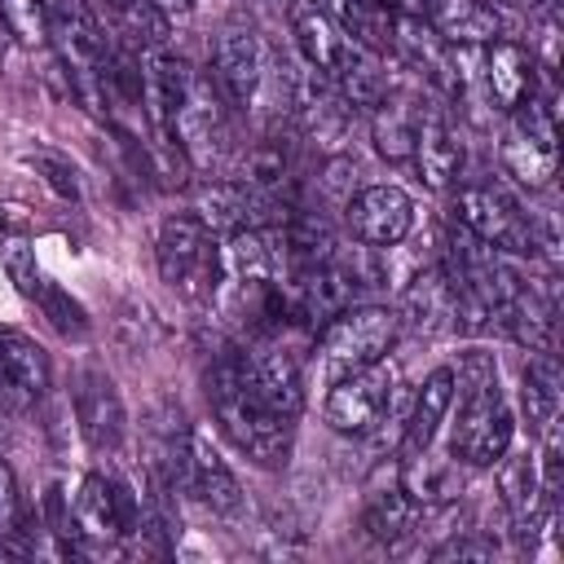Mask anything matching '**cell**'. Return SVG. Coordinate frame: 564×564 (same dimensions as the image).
<instances>
[{
  "mask_svg": "<svg viewBox=\"0 0 564 564\" xmlns=\"http://www.w3.org/2000/svg\"><path fill=\"white\" fill-rule=\"evenodd\" d=\"M212 79L229 106L260 128H282L291 110V62L247 18H229L212 35Z\"/></svg>",
  "mask_w": 564,
  "mask_h": 564,
  "instance_id": "1",
  "label": "cell"
},
{
  "mask_svg": "<svg viewBox=\"0 0 564 564\" xmlns=\"http://www.w3.org/2000/svg\"><path fill=\"white\" fill-rule=\"evenodd\" d=\"M449 454L467 467H494L516 436L511 405L502 397L498 361L485 348H467L454 366V401H449Z\"/></svg>",
  "mask_w": 564,
  "mask_h": 564,
  "instance_id": "2",
  "label": "cell"
},
{
  "mask_svg": "<svg viewBox=\"0 0 564 564\" xmlns=\"http://www.w3.org/2000/svg\"><path fill=\"white\" fill-rule=\"evenodd\" d=\"M207 401L212 414L220 423V432L260 467H286L291 458V441H295V423L273 414L242 379L238 366V348L216 352L212 370H207Z\"/></svg>",
  "mask_w": 564,
  "mask_h": 564,
  "instance_id": "3",
  "label": "cell"
},
{
  "mask_svg": "<svg viewBox=\"0 0 564 564\" xmlns=\"http://www.w3.org/2000/svg\"><path fill=\"white\" fill-rule=\"evenodd\" d=\"M48 48L70 84V93L79 97V106H88L101 119H115V75H110V48L115 40L106 35V26L79 4V0H57L53 4V26H48Z\"/></svg>",
  "mask_w": 564,
  "mask_h": 564,
  "instance_id": "4",
  "label": "cell"
},
{
  "mask_svg": "<svg viewBox=\"0 0 564 564\" xmlns=\"http://www.w3.org/2000/svg\"><path fill=\"white\" fill-rule=\"evenodd\" d=\"M172 141L185 154V163L194 172H212L225 176V167H234L238 159V141H234V115L225 93L216 88V79L207 70H194L181 101H176V119H172Z\"/></svg>",
  "mask_w": 564,
  "mask_h": 564,
  "instance_id": "5",
  "label": "cell"
},
{
  "mask_svg": "<svg viewBox=\"0 0 564 564\" xmlns=\"http://www.w3.org/2000/svg\"><path fill=\"white\" fill-rule=\"evenodd\" d=\"M154 264L167 286H176L189 300H216L220 286V238L194 216L172 212L163 216L154 234Z\"/></svg>",
  "mask_w": 564,
  "mask_h": 564,
  "instance_id": "6",
  "label": "cell"
},
{
  "mask_svg": "<svg viewBox=\"0 0 564 564\" xmlns=\"http://www.w3.org/2000/svg\"><path fill=\"white\" fill-rule=\"evenodd\" d=\"M397 335H401V322H397V308H388V304H348V308H339L322 326V344H317L322 379L335 383L344 375H357V370L383 361L392 352Z\"/></svg>",
  "mask_w": 564,
  "mask_h": 564,
  "instance_id": "7",
  "label": "cell"
},
{
  "mask_svg": "<svg viewBox=\"0 0 564 564\" xmlns=\"http://www.w3.org/2000/svg\"><path fill=\"white\" fill-rule=\"evenodd\" d=\"M454 220L502 256H529L533 260V251H538V216L524 212V203L498 181L458 185Z\"/></svg>",
  "mask_w": 564,
  "mask_h": 564,
  "instance_id": "8",
  "label": "cell"
},
{
  "mask_svg": "<svg viewBox=\"0 0 564 564\" xmlns=\"http://www.w3.org/2000/svg\"><path fill=\"white\" fill-rule=\"evenodd\" d=\"M498 159L507 176H516L524 189H546L560 163L555 145V110L542 97H529L524 106L507 110V123L498 132Z\"/></svg>",
  "mask_w": 564,
  "mask_h": 564,
  "instance_id": "9",
  "label": "cell"
},
{
  "mask_svg": "<svg viewBox=\"0 0 564 564\" xmlns=\"http://www.w3.org/2000/svg\"><path fill=\"white\" fill-rule=\"evenodd\" d=\"M238 366L247 388L282 419H300L304 410V357L282 339V335H264V339H247L238 348Z\"/></svg>",
  "mask_w": 564,
  "mask_h": 564,
  "instance_id": "10",
  "label": "cell"
},
{
  "mask_svg": "<svg viewBox=\"0 0 564 564\" xmlns=\"http://www.w3.org/2000/svg\"><path fill=\"white\" fill-rule=\"evenodd\" d=\"M79 538L93 546H115L128 542L141 524V494H132V485H123L119 476L106 471H88L70 498Z\"/></svg>",
  "mask_w": 564,
  "mask_h": 564,
  "instance_id": "11",
  "label": "cell"
},
{
  "mask_svg": "<svg viewBox=\"0 0 564 564\" xmlns=\"http://www.w3.org/2000/svg\"><path fill=\"white\" fill-rule=\"evenodd\" d=\"M392 388H397V370L388 361H375L357 375H344L335 383H326V401H322V414L335 432H348V436H361L370 432L388 405H392Z\"/></svg>",
  "mask_w": 564,
  "mask_h": 564,
  "instance_id": "12",
  "label": "cell"
},
{
  "mask_svg": "<svg viewBox=\"0 0 564 564\" xmlns=\"http://www.w3.org/2000/svg\"><path fill=\"white\" fill-rule=\"evenodd\" d=\"M344 220L361 247H401L414 229V203L401 185H366L344 203Z\"/></svg>",
  "mask_w": 564,
  "mask_h": 564,
  "instance_id": "13",
  "label": "cell"
},
{
  "mask_svg": "<svg viewBox=\"0 0 564 564\" xmlns=\"http://www.w3.org/2000/svg\"><path fill=\"white\" fill-rule=\"evenodd\" d=\"M75 423H79V436L88 441V449H97V454L123 449L128 410H123V397L106 370L88 366L75 375Z\"/></svg>",
  "mask_w": 564,
  "mask_h": 564,
  "instance_id": "14",
  "label": "cell"
},
{
  "mask_svg": "<svg viewBox=\"0 0 564 564\" xmlns=\"http://www.w3.org/2000/svg\"><path fill=\"white\" fill-rule=\"evenodd\" d=\"M480 97L489 110L507 115L538 97V57L516 40H489L480 48Z\"/></svg>",
  "mask_w": 564,
  "mask_h": 564,
  "instance_id": "15",
  "label": "cell"
},
{
  "mask_svg": "<svg viewBox=\"0 0 564 564\" xmlns=\"http://www.w3.org/2000/svg\"><path fill=\"white\" fill-rule=\"evenodd\" d=\"M405 163H414V176L427 189H449L458 181L463 145L454 137V123H449L445 106H436V101L423 106V119H419V132H414V150H410Z\"/></svg>",
  "mask_w": 564,
  "mask_h": 564,
  "instance_id": "16",
  "label": "cell"
},
{
  "mask_svg": "<svg viewBox=\"0 0 564 564\" xmlns=\"http://www.w3.org/2000/svg\"><path fill=\"white\" fill-rule=\"evenodd\" d=\"M397 322L410 326L414 335H445V330H458V304H454V291H449V278L441 273V264H423V269L405 282Z\"/></svg>",
  "mask_w": 564,
  "mask_h": 564,
  "instance_id": "17",
  "label": "cell"
},
{
  "mask_svg": "<svg viewBox=\"0 0 564 564\" xmlns=\"http://www.w3.org/2000/svg\"><path fill=\"white\" fill-rule=\"evenodd\" d=\"M423 106L427 97L397 84L370 106V137H375V150L388 159V163H405L410 150H414V132H419V119H423Z\"/></svg>",
  "mask_w": 564,
  "mask_h": 564,
  "instance_id": "18",
  "label": "cell"
},
{
  "mask_svg": "<svg viewBox=\"0 0 564 564\" xmlns=\"http://www.w3.org/2000/svg\"><path fill=\"white\" fill-rule=\"evenodd\" d=\"M291 40H295L300 62L322 70L326 79L335 75V66L344 62V53L352 44V35L339 26V18L330 9L308 4V0H295V9H291Z\"/></svg>",
  "mask_w": 564,
  "mask_h": 564,
  "instance_id": "19",
  "label": "cell"
},
{
  "mask_svg": "<svg viewBox=\"0 0 564 564\" xmlns=\"http://www.w3.org/2000/svg\"><path fill=\"white\" fill-rule=\"evenodd\" d=\"M449 401H454V366H436L419 392L410 397V410H405V423H401V441H397V454L401 458H414L423 449H432L445 414H449Z\"/></svg>",
  "mask_w": 564,
  "mask_h": 564,
  "instance_id": "20",
  "label": "cell"
},
{
  "mask_svg": "<svg viewBox=\"0 0 564 564\" xmlns=\"http://www.w3.org/2000/svg\"><path fill=\"white\" fill-rule=\"evenodd\" d=\"M185 494H194L212 516H225V520H234V516H242V485H238V476L229 471V463L212 449V441L207 436H198L194 432V441H189V471H185Z\"/></svg>",
  "mask_w": 564,
  "mask_h": 564,
  "instance_id": "21",
  "label": "cell"
},
{
  "mask_svg": "<svg viewBox=\"0 0 564 564\" xmlns=\"http://www.w3.org/2000/svg\"><path fill=\"white\" fill-rule=\"evenodd\" d=\"M467 463L454 458L449 449L445 454H414V458H401V489L419 502V507H445V502H458L467 494Z\"/></svg>",
  "mask_w": 564,
  "mask_h": 564,
  "instance_id": "22",
  "label": "cell"
},
{
  "mask_svg": "<svg viewBox=\"0 0 564 564\" xmlns=\"http://www.w3.org/2000/svg\"><path fill=\"white\" fill-rule=\"evenodd\" d=\"M0 375H4L9 405L40 401L48 392V383H53L48 352L31 335H22V330H0Z\"/></svg>",
  "mask_w": 564,
  "mask_h": 564,
  "instance_id": "23",
  "label": "cell"
},
{
  "mask_svg": "<svg viewBox=\"0 0 564 564\" xmlns=\"http://www.w3.org/2000/svg\"><path fill=\"white\" fill-rule=\"evenodd\" d=\"M423 22L445 44H489L502 35V18L485 0H427Z\"/></svg>",
  "mask_w": 564,
  "mask_h": 564,
  "instance_id": "24",
  "label": "cell"
},
{
  "mask_svg": "<svg viewBox=\"0 0 564 564\" xmlns=\"http://www.w3.org/2000/svg\"><path fill=\"white\" fill-rule=\"evenodd\" d=\"M419 520H423V507L401 489V480L370 489L366 502H361V529H366L379 546H401V542L419 529Z\"/></svg>",
  "mask_w": 564,
  "mask_h": 564,
  "instance_id": "25",
  "label": "cell"
},
{
  "mask_svg": "<svg viewBox=\"0 0 564 564\" xmlns=\"http://www.w3.org/2000/svg\"><path fill=\"white\" fill-rule=\"evenodd\" d=\"M498 326L516 344H524L529 352H555V300H551V291H538L524 282L516 291V300L507 304Z\"/></svg>",
  "mask_w": 564,
  "mask_h": 564,
  "instance_id": "26",
  "label": "cell"
},
{
  "mask_svg": "<svg viewBox=\"0 0 564 564\" xmlns=\"http://www.w3.org/2000/svg\"><path fill=\"white\" fill-rule=\"evenodd\" d=\"M339 4V26L370 53H392V31L401 18L397 0H335Z\"/></svg>",
  "mask_w": 564,
  "mask_h": 564,
  "instance_id": "27",
  "label": "cell"
},
{
  "mask_svg": "<svg viewBox=\"0 0 564 564\" xmlns=\"http://www.w3.org/2000/svg\"><path fill=\"white\" fill-rule=\"evenodd\" d=\"M520 405L529 419V432H542L560 414V361L555 352H533L520 375Z\"/></svg>",
  "mask_w": 564,
  "mask_h": 564,
  "instance_id": "28",
  "label": "cell"
},
{
  "mask_svg": "<svg viewBox=\"0 0 564 564\" xmlns=\"http://www.w3.org/2000/svg\"><path fill=\"white\" fill-rule=\"evenodd\" d=\"M53 4H57V0H0V26H4L9 40H18L22 48H48Z\"/></svg>",
  "mask_w": 564,
  "mask_h": 564,
  "instance_id": "29",
  "label": "cell"
},
{
  "mask_svg": "<svg viewBox=\"0 0 564 564\" xmlns=\"http://www.w3.org/2000/svg\"><path fill=\"white\" fill-rule=\"evenodd\" d=\"M26 300L53 322L57 335H66V339H84V335H88V313H84V304H79L70 291H62L48 273L35 282V291H31Z\"/></svg>",
  "mask_w": 564,
  "mask_h": 564,
  "instance_id": "30",
  "label": "cell"
},
{
  "mask_svg": "<svg viewBox=\"0 0 564 564\" xmlns=\"http://www.w3.org/2000/svg\"><path fill=\"white\" fill-rule=\"evenodd\" d=\"M22 163L35 167V176H44V185H48L57 198L79 203V172H75V163H70L66 154H57V150H48V145H35V150L22 154Z\"/></svg>",
  "mask_w": 564,
  "mask_h": 564,
  "instance_id": "31",
  "label": "cell"
},
{
  "mask_svg": "<svg viewBox=\"0 0 564 564\" xmlns=\"http://www.w3.org/2000/svg\"><path fill=\"white\" fill-rule=\"evenodd\" d=\"M498 555V542L485 538L480 529L463 533V538H449L445 546H436V560H494Z\"/></svg>",
  "mask_w": 564,
  "mask_h": 564,
  "instance_id": "32",
  "label": "cell"
},
{
  "mask_svg": "<svg viewBox=\"0 0 564 564\" xmlns=\"http://www.w3.org/2000/svg\"><path fill=\"white\" fill-rule=\"evenodd\" d=\"M40 225H35V212L18 198H0V238H31Z\"/></svg>",
  "mask_w": 564,
  "mask_h": 564,
  "instance_id": "33",
  "label": "cell"
},
{
  "mask_svg": "<svg viewBox=\"0 0 564 564\" xmlns=\"http://www.w3.org/2000/svg\"><path fill=\"white\" fill-rule=\"evenodd\" d=\"M18 516H22L18 480H13V467L0 458V538H4V533H18Z\"/></svg>",
  "mask_w": 564,
  "mask_h": 564,
  "instance_id": "34",
  "label": "cell"
},
{
  "mask_svg": "<svg viewBox=\"0 0 564 564\" xmlns=\"http://www.w3.org/2000/svg\"><path fill=\"white\" fill-rule=\"evenodd\" d=\"M154 4H159L167 18H176V13H189V9H194V0H154Z\"/></svg>",
  "mask_w": 564,
  "mask_h": 564,
  "instance_id": "35",
  "label": "cell"
},
{
  "mask_svg": "<svg viewBox=\"0 0 564 564\" xmlns=\"http://www.w3.org/2000/svg\"><path fill=\"white\" fill-rule=\"evenodd\" d=\"M0 401H9V397H4V375H0Z\"/></svg>",
  "mask_w": 564,
  "mask_h": 564,
  "instance_id": "36",
  "label": "cell"
},
{
  "mask_svg": "<svg viewBox=\"0 0 564 564\" xmlns=\"http://www.w3.org/2000/svg\"><path fill=\"white\" fill-rule=\"evenodd\" d=\"M485 4H494V0H485Z\"/></svg>",
  "mask_w": 564,
  "mask_h": 564,
  "instance_id": "37",
  "label": "cell"
}]
</instances>
